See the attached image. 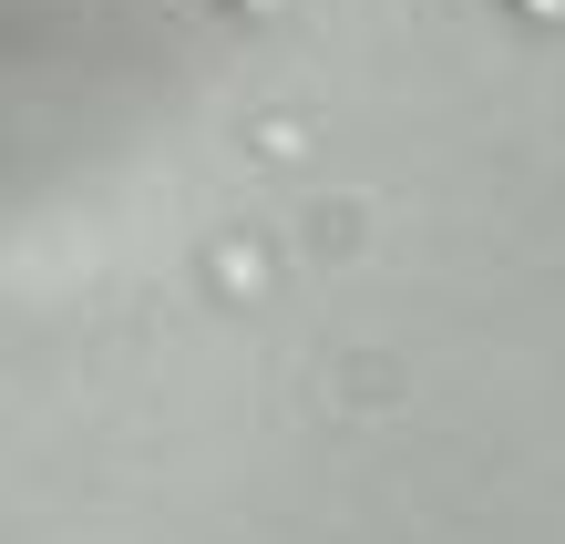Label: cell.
<instances>
[{"label":"cell","instance_id":"cell-1","mask_svg":"<svg viewBox=\"0 0 565 544\" xmlns=\"http://www.w3.org/2000/svg\"><path fill=\"white\" fill-rule=\"evenodd\" d=\"M524 11H535V21H555V11H565V0H524Z\"/></svg>","mask_w":565,"mask_h":544},{"label":"cell","instance_id":"cell-2","mask_svg":"<svg viewBox=\"0 0 565 544\" xmlns=\"http://www.w3.org/2000/svg\"><path fill=\"white\" fill-rule=\"evenodd\" d=\"M247 11H268V0H247Z\"/></svg>","mask_w":565,"mask_h":544}]
</instances>
